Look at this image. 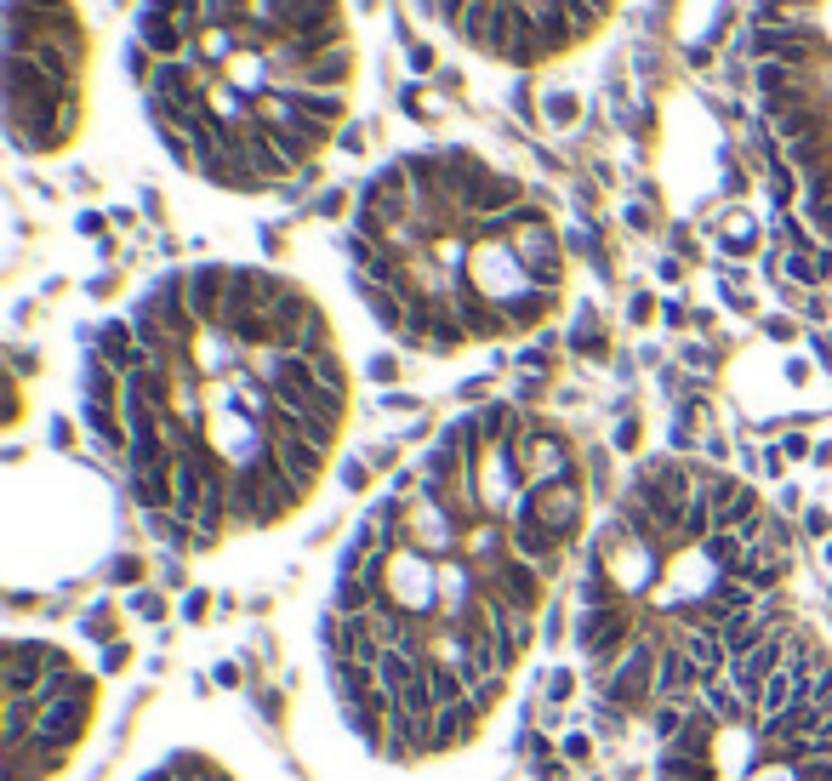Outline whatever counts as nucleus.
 Wrapping results in <instances>:
<instances>
[{"label": "nucleus", "mask_w": 832, "mask_h": 781, "mask_svg": "<svg viewBox=\"0 0 832 781\" xmlns=\"http://www.w3.org/2000/svg\"><path fill=\"white\" fill-rule=\"evenodd\" d=\"M656 667H662V651L645 645V640H633V651L616 662V673L599 685V702H610L621 713H639L645 702H656Z\"/></svg>", "instance_id": "nucleus-1"}, {"label": "nucleus", "mask_w": 832, "mask_h": 781, "mask_svg": "<svg viewBox=\"0 0 832 781\" xmlns=\"http://www.w3.org/2000/svg\"><path fill=\"white\" fill-rule=\"evenodd\" d=\"M513 257L525 269L530 285H542V291H559L565 280V240L554 234V223H530V228H513Z\"/></svg>", "instance_id": "nucleus-2"}, {"label": "nucleus", "mask_w": 832, "mask_h": 781, "mask_svg": "<svg viewBox=\"0 0 832 781\" xmlns=\"http://www.w3.org/2000/svg\"><path fill=\"white\" fill-rule=\"evenodd\" d=\"M536 497V519H542L559 543L570 548L576 530H581V514H587V485L581 479H559V485H530Z\"/></svg>", "instance_id": "nucleus-3"}, {"label": "nucleus", "mask_w": 832, "mask_h": 781, "mask_svg": "<svg viewBox=\"0 0 832 781\" xmlns=\"http://www.w3.org/2000/svg\"><path fill=\"white\" fill-rule=\"evenodd\" d=\"M548 570H536V565H525V559H502L497 570H484V588L491 594H502L513 611H525V616H542V605H548Z\"/></svg>", "instance_id": "nucleus-4"}, {"label": "nucleus", "mask_w": 832, "mask_h": 781, "mask_svg": "<svg viewBox=\"0 0 832 781\" xmlns=\"http://www.w3.org/2000/svg\"><path fill=\"white\" fill-rule=\"evenodd\" d=\"M268 439H274V457H280L285 479L297 485V497L309 502V497L320 491V479H325L331 451H325V446H314V439H297V433H268Z\"/></svg>", "instance_id": "nucleus-5"}, {"label": "nucleus", "mask_w": 832, "mask_h": 781, "mask_svg": "<svg viewBox=\"0 0 832 781\" xmlns=\"http://www.w3.org/2000/svg\"><path fill=\"white\" fill-rule=\"evenodd\" d=\"M194 35L183 18H155V12H137V46H149L160 64H177V58H194Z\"/></svg>", "instance_id": "nucleus-6"}, {"label": "nucleus", "mask_w": 832, "mask_h": 781, "mask_svg": "<svg viewBox=\"0 0 832 781\" xmlns=\"http://www.w3.org/2000/svg\"><path fill=\"white\" fill-rule=\"evenodd\" d=\"M696 685H707V679H702V667H696L691 656H684V645L662 651V667H656V702H678V707H691Z\"/></svg>", "instance_id": "nucleus-7"}, {"label": "nucleus", "mask_w": 832, "mask_h": 781, "mask_svg": "<svg viewBox=\"0 0 832 781\" xmlns=\"http://www.w3.org/2000/svg\"><path fill=\"white\" fill-rule=\"evenodd\" d=\"M484 730V713L473 702H457V707H439L433 713V753H451V748H468Z\"/></svg>", "instance_id": "nucleus-8"}, {"label": "nucleus", "mask_w": 832, "mask_h": 781, "mask_svg": "<svg viewBox=\"0 0 832 781\" xmlns=\"http://www.w3.org/2000/svg\"><path fill=\"white\" fill-rule=\"evenodd\" d=\"M349 80H354V40H342V46H331V52H320V64H314L309 75H297L291 86H309V91H349Z\"/></svg>", "instance_id": "nucleus-9"}, {"label": "nucleus", "mask_w": 832, "mask_h": 781, "mask_svg": "<svg viewBox=\"0 0 832 781\" xmlns=\"http://www.w3.org/2000/svg\"><path fill=\"white\" fill-rule=\"evenodd\" d=\"M502 314H508V331L519 336V331H536L554 309H559V291H542V285H530V291H519V297H508V303H497Z\"/></svg>", "instance_id": "nucleus-10"}, {"label": "nucleus", "mask_w": 832, "mask_h": 781, "mask_svg": "<svg viewBox=\"0 0 832 781\" xmlns=\"http://www.w3.org/2000/svg\"><path fill=\"white\" fill-rule=\"evenodd\" d=\"M80 428H86L109 457H126V417H120V406H91V400H80Z\"/></svg>", "instance_id": "nucleus-11"}, {"label": "nucleus", "mask_w": 832, "mask_h": 781, "mask_svg": "<svg viewBox=\"0 0 832 781\" xmlns=\"http://www.w3.org/2000/svg\"><path fill=\"white\" fill-rule=\"evenodd\" d=\"M120 394H126V377H120L109 360L86 354V365H80V400H91V406H120Z\"/></svg>", "instance_id": "nucleus-12"}, {"label": "nucleus", "mask_w": 832, "mask_h": 781, "mask_svg": "<svg viewBox=\"0 0 832 781\" xmlns=\"http://www.w3.org/2000/svg\"><path fill=\"white\" fill-rule=\"evenodd\" d=\"M678 645H684V656H691V662L702 667V679H724L730 651H724V633H718V627H691Z\"/></svg>", "instance_id": "nucleus-13"}, {"label": "nucleus", "mask_w": 832, "mask_h": 781, "mask_svg": "<svg viewBox=\"0 0 832 781\" xmlns=\"http://www.w3.org/2000/svg\"><path fill=\"white\" fill-rule=\"evenodd\" d=\"M702 707H707L718 724H736V719H747V713H753V707L742 702V691L730 685V679H707V685H702Z\"/></svg>", "instance_id": "nucleus-14"}, {"label": "nucleus", "mask_w": 832, "mask_h": 781, "mask_svg": "<svg viewBox=\"0 0 832 781\" xmlns=\"http://www.w3.org/2000/svg\"><path fill=\"white\" fill-rule=\"evenodd\" d=\"M570 349H576V354H587V360H605V354H610V343H605V331H599V320H594V314H581V325L570 331Z\"/></svg>", "instance_id": "nucleus-15"}, {"label": "nucleus", "mask_w": 832, "mask_h": 781, "mask_svg": "<svg viewBox=\"0 0 832 781\" xmlns=\"http://www.w3.org/2000/svg\"><path fill=\"white\" fill-rule=\"evenodd\" d=\"M502 696H508V673H484L479 685L468 691V702H473V707H479L484 719H491V713L502 707Z\"/></svg>", "instance_id": "nucleus-16"}, {"label": "nucleus", "mask_w": 832, "mask_h": 781, "mask_svg": "<svg viewBox=\"0 0 832 781\" xmlns=\"http://www.w3.org/2000/svg\"><path fill=\"white\" fill-rule=\"evenodd\" d=\"M542 115H548L554 126H576L581 97H576V91H548V97H542Z\"/></svg>", "instance_id": "nucleus-17"}, {"label": "nucleus", "mask_w": 832, "mask_h": 781, "mask_svg": "<svg viewBox=\"0 0 832 781\" xmlns=\"http://www.w3.org/2000/svg\"><path fill=\"white\" fill-rule=\"evenodd\" d=\"M793 194H799V183H793V166L781 160V166H770V201H775V212H787L793 206Z\"/></svg>", "instance_id": "nucleus-18"}, {"label": "nucleus", "mask_w": 832, "mask_h": 781, "mask_svg": "<svg viewBox=\"0 0 832 781\" xmlns=\"http://www.w3.org/2000/svg\"><path fill=\"white\" fill-rule=\"evenodd\" d=\"M821 252H787V263H781V274H793L799 285H821Z\"/></svg>", "instance_id": "nucleus-19"}, {"label": "nucleus", "mask_w": 832, "mask_h": 781, "mask_svg": "<svg viewBox=\"0 0 832 781\" xmlns=\"http://www.w3.org/2000/svg\"><path fill=\"white\" fill-rule=\"evenodd\" d=\"M542 691H548L554 707L570 702V696H576V673H570V667H548V673H542Z\"/></svg>", "instance_id": "nucleus-20"}, {"label": "nucleus", "mask_w": 832, "mask_h": 781, "mask_svg": "<svg viewBox=\"0 0 832 781\" xmlns=\"http://www.w3.org/2000/svg\"><path fill=\"white\" fill-rule=\"evenodd\" d=\"M639 439H645V422H639V417H627V422L616 428V439H610V446H616L621 457H633V451H639Z\"/></svg>", "instance_id": "nucleus-21"}, {"label": "nucleus", "mask_w": 832, "mask_h": 781, "mask_svg": "<svg viewBox=\"0 0 832 781\" xmlns=\"http://www.w3.org/2000/svg\"><path fill=\"white\" fill-rule=\"evenodd\" d=\"M86 640H104V645H115V622H109V611H86Z\"/></svg>", "instance_id": "nucleus-22"}, {"label": "nucleus", "mask_w": 832, "mask_h": 781, "mask_svg": "<svg viewBox=\"0 0 832 781\" xmlns=\"http://www.w3.org/2000/svg\"><path fill=\"white\" fill-rule=\"evenodd\" d=\"M365 377H371V382H382V388H388V382H400V360H394V354H376V360L365 365Z\"/></svg>", "instance_id": "nucleus-23"}, {"label": "nucleus", "mask_w": 832, "mask_h": 781, "mask_svg": "<svg viewBox=\"0 0 832 781\" xmlns=\"http://www.w3.org/2000/svg\"><path fill=\"white\" fill-rule=\"evenodd\" d=\"M548 354H554V336H542V343H530V349L519 354V365H525V371H548Z\"/></svg>", "instance_id": "nucleus-24"}, {"label": "nucleus", "mask_w": 832, "mask_h": 781, "mask_svg": "<svg viewBox=\"0 0 832 781\" xmlns=\"http://www.w3.org/2000/svg\"><path fill=\"white\" fill-rule=\"evenodd\" d=\"M109 582H120V588H131V582H143V559H126V554H120V559L109 565Z\"/></svg>", "instance_id": "nucleus-25"}, {"label": "nucleus", "mask_w": 832, "mask_h": 781, "mask_svg": "<svg viewBox=\"0 0 832 781\" xmlns=\"http://www.w3.org/2000/svg\"><path fill=\"white\" fill-rule=\"evenodd\" d=\"M587 753H594V736H587V730H570V736H565V759L587 764Z\"/></svg>", "instance_id": "nucleus-26"}, {"label": "nucleus", "mask_w": 832, "mask_h": 781, "mask_svg": "<svg viewBox=\"0 0 832 781\" xmlns=\"http://www.w3.org/2000/svg\"><path fill=\"white\" fill-rule=\"evenodd\" d=\"M131 611H137L143 622H160V616H166V599H160V594H131Z\"/></svg>", "instance_id": "nucleus-27"}, {"label": "nucleus", "mask_w": 832, "mask_h": 781, "mask_svg": "<svg viewBox=\"0 0 832 781\" xmlns=\"http://www.w3.org/2000/svg\"><path fill=\"white\" fill-rule=\"evenodd\" d=\"M371 485V462H342V491H365Z\"/></svg>", "instance_id": "nucleus-28"}, {"label": "nucleus", "mask_w": 832, "mask_h": 781, "mask_svg": "<svg viewBox=\"0 0 832 781\" xmlns=\"http://www.w3.org/2000/svg\"><path fill=\"white\" fill-rule=\"evenodd\" d=\"M206 605H212V594H206V588H188V594H183V616H188V622H200V616H206Z\"/></svg>", "instance_id": "nucleus-29"}, {"label": "nucleus", "mask_w": 832, "mask_h": 781, "mask_svg": "<svg viewBox=\"0 0 832 781\" xmlns=\"http://www.w3.org/2000/svg\"><path fill=\"white\" fill-rule=\"evenodd\" d=\"M131 662V645L126 640H115V645H104V673H120Z\"/></svg>", "instance_id": "nucleus-30"}, {"label": "nucleus", "mask_w": 832, "mask_h": 781, "mask_svg": "<svg viewBox=\"0 0 832 781\" xmlns=\"http://www.w3.org/2000/svg\"><path fill=\"white\" fill-rule=\"evenodd\" d=\"M342 206H349V194H342V188H325L320 201H314V212H320V217H336Z\"/></svg>", "instance_id": "nucleus-31"}, {"label": "nucleus", "mask_w": 832, "mask_h": 781, "mask_svg": "<svg viewBox=\"0 0 832 781\" xmlns=\"http://www.w3.org/2000/svg\"><path fill=\"white\" fill-rule=\"evenodd\" d=\"M484 394H491V377H468V382H462V400H468V406H484Z\"/></svg>", "instance_id": "nucleus-32"}, {"label": "nucleus", "mask_w": 832, "mask_h": 781, "mask_svg": "<svg viewBox=\"0 0 832 781\" xmlns=\"http://www.w3.org/2000/svg\"><path fill=\"white\" fill-rule=\"evenodd\" d=\"M804 530H810V536H832V514H826V508H810V514H804Z\"/></svg>", "instance_id": "nucleus-33"}, {"label": "nucleus", "mask_w": 832, "mask_h": 781, "mask_svg": "<svg viewBox=\"0 0 832 781\" xmlns=\"http://www.w3.org/2000/svg\"><path fill=\"white\" fill-rule=\"evenodd\" d=\"M336 143H342L349 155H365V131H360V126H342V131H336Z\"/></svg>", "instance_id": "nucleus-34"}, {"label": "nucleus", "mask_w": 832, "mask_h": 781, "mask_svg": "<svg viewBox=\"0 0 832 781\" xmlns=\"http://www.w3.org/2000/svg\"><path fill=\"white\" fill-rule=\"evenodd\" d=\"M7 7H23V12H69V0H7Z\"/></svg>", "instance_id": "nucleus-35"}, {"label": "nucleus", "mask_w": 832, "mask_h": 781, "mask_svg": "<svg viewBox=\"0 0 832 781\" xmlns=\"http://www.w3.org/2000/svg\"><path fill=\"white\" fill-rule=\"evenodd\" d=\"M764 331L775 336V343H793V336H799V325H793V320H775V314L764 320Z\"/></svg>", "instance_id": "nucleus-36"}, {"label": "nucleus", "mask_w": 832, "mask_h": 781, "mask_svg": "<svg viewBox=\"0 0 832 781\" xmlns=\"http://www.w3.org/2000/svg\"><path fill=\"white\" fill-rule=\"evenodd\" d=\"M542 640H548V645H559V640H565V616H559V611H548V616H542Z\"/></svg>", "instance_id": "nucleus-37"}, {"label": "nucleus", "mask_w": 832, "mask_h": 781, "mask_svg": "<svg viewBox=\"0 0 832 781\" xmlns=\"http://www.w3.org/2000/svg\"><path fill=\"white\" fill-rule=\"evenodd\" d=\"M650 314H656V309H650V297H645V291H639V297H633V303H627V320H633V325H645Z\"/></svg>", "instance_id": "nucleus-38"}, {"label": "nucleus", "mask_w": 832, "mask_h": 781, "mask_svg": "<svg viewBox=\"0 0 832 781\" xmlns=\"http://www.w3.org/2000/svg\"><path fill=\"white\" fill-rule=\"evenodd\" d=\"M405 58H411V69H417V75H428V69H433V52H428V46H405Z\"/></svg>", "instance_id": "nucleus-39"}, {"label": "nucleus", "mask_w": 832, "mask_h": 781, "mask_svg": "<svg viewBox=\"0 0 832 781\" xmlns=\"http://www.w3.org/2000/svg\"><path fill=\"white\" fill-rule=\"evenodd\" d=\"M212 679H217L223 691H234V685H239V667H234V662H217V667H212Z\"/></svg>", "instance_id": "nucleus-40"}, {"label": "nucleus", "mask_w": 832, "mask_h": 781, "mask_svg": "<svg viewBox=\"0 0 832 781\" xmlns=\"http://www.w3.org/2000/svg\"><path fill=\"white\" fill-rule=\"evenodd\" d=\"M513 400H519V406H530V400H542V377H525Z\"/></svg>", "instance_id": "nucleus-41"}, {"label": "nucleus", "mask_w": 832, "mask_h": 781, "mask_svg": "<svg viewBox=\"0 0 832 781\" xmlns=\"http://www.w3.org/2000/svg\"><path fill=\"white\" fill-rule=\"evenodd\" d=\"M781 457H810V439H804V433H787V439H781Z\"/></svg>", "instance_id": "nucleus-42"}, {"label": "nucleus", "mask_w": 832, "mask_h": 781, "mask_svg": "<svg viewBox=\"0 0 832 781\" xmlns=\"http://www.w3.org/2000/svg\"><path fill=\"white\" fill-rule=\"evenodd\" d=\"M684 360H691L696 371H713V349H702V343H691V349H684Z\"/></svg>", "instance_id": "nucleus-43"}, {"label": "nucleus", "mask_w": 832, "mask_h": 781, "mask_svg": "<svg viewBox=\"0 0 832 781\" xmlns=\"http://www.w3.org/2000/svg\"><path fill=\"white\" fill-rule=\"evenodd\" d=\"M810 349H815V360H826V365H832V336H826V331H815V336H810Z\"/></svg>", "instance_id": "nucleus-44"}, {"label": "nucleus", "mask_w": 832, "mask_h": 781, "mask_svg": "<svg viewBox=\"0 0 832 781\" xmlns=\"http://www.w3.org/2000/svg\"><path fill=\"white\" fill-rule=\"evenodd\" d=\"M382 406H388V411H417V400H411V394H382Z\"/></svg>", "instance_id": "nucleus-45"}, {"label": "nucleus", "mask_w": 832, "mask_h": 781, "mask_svg": "<svg viewBox=\"0 0 832 781\" xmlns=\"http://www.w3.org/2000/svg\"><path fill=\"white\" fill-rule=\"evenodd\" d=\"M52 446H58V451H69V446H75V439H69V422H52Z\"/></svg>", "instance_id": "nucleus-46"}, {"label": "nucleus", "mask_w": 832, "mask_h": 781, "mask_svg": "<svg viewBox=\"0 0 832 781\" xmlns=\"http://www.w3.org/2000/svg\"><path fill=\"white\" fill-rule=\"evenodd\" d=\"M80 234H104V217H97V212H80Z\"/></svg>", "instance_id": "nucleus-47"}, {"label": "nucleus", "mask_w": 832, "mask_h": 781, "mask_svg": "<svg viewBox=\"0 0 832 781\" xmlns=\"http://www.w3.org/2000/svg\"><path fill=\"white\" fill-rule=\"evenodd\" d=\"M815 462H826V468H832V446H821V451H815Z\"/></svg>", "instance_id": "nucleus-48"}, {"label": "nucleus", "mask_w": 832, "mask_h": 781, "mask_svg": "<svg viewBox=\"0 0 832 781\" xmlns=\"http://www.w3.org/2000/svg\"><path fill=\"white\" fill-rule=\"evenodd\" d=\"M826 565H832V543H826Z\"/></svg>", "instance_id": "nucleus-49"}]
</instances>
